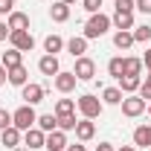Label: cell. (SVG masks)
I'll list each match as a JSON object with an SVG mask.
<instances>
[{
    "mask_svg": "<svg viewBox=\"0 0 151 151\" xmlns=\"http://www.w3.org/2000/svg\"><path fill=\"white\" fill-rule=\"evenodd\" d=\"M73 73H76V78H78V81H93V76H96V61H93V58H87V55L76 58Z\"/></svg>",
    "mask_w": 151,
    "mask_h": 151,
    "instance_id": "8992f818",
    "label": "cell"
},
{
    "mask_svg": "<svg viewBox=\"0 0 151 151\" xmlns=\"http://www.w3.org/2000/svg\"><path fill=\"white\" fill-rule=\"evenodd\" d=\"M9 35H12V29H9V23H6V20H0V41H6Z\"/></svg>",
    "mask_w": 151,
    "mask_h": 151,
    "instance_id": "8d00e7d4",
    "label": "cell"
},
{
    "mask_svg": "<svg viewBox=\"0 0 151 151\" xmlns=\"http://www.w3.org/2000/svg\"><path fill=\"white\" fill-rule=\"evenodd\" d=\"M111 23L116 29H134V12H113Z\"/></svg>",
    "mask_w": 151,
    "mask_h": 151,
    "instance_id": "7402d4cb",
    "label": "cell"
},
{
    "mask_svg": "<svg viewBox=\"0 0 151 151\" xmlns=\"http://www.w3.org/2000/svg\"><path fill=\"white\" fill-rule=\"evenodd\" d=\"M6 81H9V70H6V67H3V64H0V87H3V84H6Z\"/></svg>",
    "mask_w": 151,
    "mask_h": 151,
    "instance_id": "f35d334b",
    "label": "cell"
},
{
    "mask_svg": "<svg viewBox=\"0 0 151 151\" xmlns=\"http://www.w3.org/2000/svg\"><path fill=\"white\" fill-rule=\"evenodd\" d=\"M122 99H125V93L119 87H105L102 90V105H122Z\"/></svg>",
    "mask_w": 151,
    "mask_h": 151,
    "instance_id": "d4e9b609",
    "label": "cell"
},
{
    "mask_svg": "<svg viewBox=\"0 0 151 151\" xmlns=\"http://www.w3.org/2000/svg\"><path fill=\"white\" fill-rule=\"evenodd\" d=\"M111 26H113V23H111V18H108L105 12H96V15H90V18H87L84 32H81V35L87 38V41H96V38L108 35V29H111Z\"/></svg>",
    "mask_w": 151,
    "mask_h": 151,
    "instance_id": "6da1fadb",
    "label": "cell"
},
{
    "mask_svg": "<svg viewBox=\"0 0 151 151\" xmlns=\"http://www.w3.org/2000/svg\"><path fill=\"white\" fill-rule=\"evenodd\" d=\"M52 84H55V90H58V93H73V90H76V84H78V78H76V73H73V70H70V73H67V70H61L58 76H52Z\"/></svg>",
    "mask_w": 151,
    "mask_h": 151,
    "instance_id": "ba28073f",
    "label": "cell"
},
{
    "mask_svg": "<svg viewBox=\"0 0 151 151\" xmlns=\"http://www.w3.org/2000/svg\"><path fill=\"white\" fill-rule=\"evenodd\" d=\"M67 145H70V142H67V131H50L47 134V142H44V148L47 151H67Z\"/></svg>",
    "mask_w": 151,
    "mask_h": 151,
    "instance_id": "9c48e42d",
    "label": "cell"
},
{
    "mask_svg": "<svg viewBox=\"0 0 151 151\" xmlns=\"http://www.w3.org/2000/svg\"><path fill=\"white\" fill-rule=\"evenodd\" d=\"M12 12H15V0H0V15H6V18H9Z\"/></svg>",
    "mask_w": 151,
    "mask_h": 151,
    "instance_id": "e575fe53",
    "label": "cell"
},
{
    "mask_svg": "<svg viewBox=\"0 0 151 151\" xmlns=\"http://www.w3.org/2000/svg\"><path fill=\"white\" fill-rule=\"evenodd\" d=\"M29 81V70L20 64V67H15V70H9V84H15V87H23Z\"/></svg>",
    "mask_w": 151,
    "mask_h": 151,
    "instance_id": "cb8c5ba5",
    "label": "cell"
},
{
    "mask_svg": "<svg viewBox=\"0 0 151 151\" xmlns=\"http://www.w3.org/2000/svg\"><path fill=\"white\" fill-rule=\"evenodd\" d=\"M87 44H90V41H87L84 35H73L70 41H67V52H70L73 58H81L84 52H87Z\"/></svg>",
    "mask_w": 151,
    "mask_h": 151,
    "instance_id": "5bb4252c",
    "label": "cell"
},
{
    "mask_svg": "<svg viewBox=\"0 0 151 151\" xmlns=\"http://www.w3.org/2000/svg\"><path fill=\"white\" fill-rule=\"evenodd\" d=\"M134 41H139V44L151 41V26H148V23H142V26H134Z\"/></svg>",
    "mask_w": 151,
    "mask_h": 151,
    "instance_id": "f546056e",
    "label": "cell"
},
{
    "mask_svg": "<svg viewBox=\"0 0 151 151\" xmlns=\"http://www.w3.org/2000/svg\"><path fill=\"white\" fill-rule=\"evenodd\" d=\"M145 111H148V116H151V102H148V108H145Z\"/></svg>",
    "mask_w": 151,
    "mask_h": 151,
    "instance_id": "ee69618b",
    "label": "cell"
},
{
    "mask_svg": "<svg viewBox=\"0 0 151 151\" xmlns=\"http://www.w3.org/2000/svg\"><path fill=\"white\" fill-rule=\"evenodd\" d=\"M134 145L137 148H151V125L134 128Z\"/></svg>",
    "mask_w": 151,
    "mask_h": 151,
    "instance_id": "d6986e66",
    "label": "cell"
},
{
    "mask_svg": "<svg viewBox=\"0 0 151 151\" xmlns=\"http://www.w3.org/2000/svg\"><path fill=\"white\" fill-rule=\"evenodd\" d=\"M81 6H84V12H90V15L102 12V0H81Z\"/></svg>",
    "mask_w": 151,
    "mask_h": 151,
    "instance_id": "1f68e13d",
    "label": "cell"
},
{
    "mask_svg": "<svg viewBox=\"0 0 151 151\" xmlns=\"http://www.w3.org/2000/svg\"><path fill=\"white\" fill-rule=\"evenodd\" d=\"M134 3H137V9L142 15H151V0H134Z\"/></svg>",
    "mask_w": 151,
    "mask_h": 151,
    "instance_id": "d590c367",
    "label": "cell"
},
{
    "mask_svg": "<svg viewBox=\"0 0 151 151\" xmlns=\"http://www.w3.org/2000/svg\"><path fill=\"white\" fill-rule=\"evenodd\" d=\"M76 137H78V142H90L96 137V125H93V119H78L76 122Z\"/></svg>",
    "mask_w": 151,
    "mask_h": 151,
    "instance_id": "30bf717a",
    "label": "cell"
},
{
    "mask_svg": "<svg viewBox=\"0 0 151 151\" xmlns=\"http://www.w3.org/2000/svg\"><path fill=\"white\" fill-rule=\"evenodd\" d=\"M137 3L134 0H116V12H134Z\"/></svg>",
    "mask_w": 151,
    "mask_h": 151,
    "instance_id": "836d02e7",
    "label": "cell"
},
{
    "mask_svg": "<svg viewBox=\"0 0 151 151\" xmlns=\"http://www.w3.org/2000/svg\"><path fill=\"white\" fill-rule=\"evenodd\" d=\"M61 3H67V6H73V3H76V0H61Z\"/></svg>",
    "mask_w": 151,
    "mask_h": 151,
    "instance_id": "7bdbcfd3",
    "label": "cell"
},
{
    "mask_svg": "<svg viewBox=\"0 0 151 151\" xmlns=\"http://www.w3.org/2000/svg\"><path fill=\"white\" fill-rule=\"evenodd\" d=\"M64 113H76V99H58L55 102V116H64Z\"/></svg>",
    "mask_w": 151,
    "mask_h": 151,
    "instance_id": "4316f807",
    "label": "cell"
},
{
    "mask_svg": "<svg viewBox=\"0 0 151 151\" xmlns=\"http://www.w3.org/2000/svg\"><path fill=\"white\" fill-rule=\"evenodd\" d=\"M134 44H137V41H134V32H131V29H116V35H113V47H116V50L125 52V50H131Z\"/></svg>",
    "mask_w": 151,
    "mask_h": 151,
    "instance_id": "9a60e30c",
    "label": "cell"
},
{
    "mask_svg": "<svg viewBox=\"0 0 151 151\" xmlns=\"http://www.w3.org/2000/svg\"><path fill=\"white\" fill-rule=\"evenodd\" d=\"M44 142H47V134L41 131V128L23 131V145H29V148H44Z\"/></svg>",
    "mask_w": 151,
    "mask_h": 151,
    "instance_id": "4fadbf2b",
    "label": "cell"
},
{
    "mask_svg": "<svg viewBox=\"0 0 151 151\" xmlns=\"http://www.w3.org/2000/svg\"><path fill=\"white\" fill-rule=\"evenodd\" d=\"M122 64H125V58L116 55L108 61V76H113V78H122Z\"/></svg>",
    "mask_w": 151,
    "mask_h": 151,
    "instance_id": "f1b7e54d",
    "label": "cell"
},
{
    "mask_svg": "<svg viewBox=\"0 0 151 151\" xmlns=\"http://www.w3.org/2000/svg\"><path fill=\"white\" fill-rule=\"evenodd\" d=\"M76 108H78V113H81L84 119H96V116H102V111H105L102 99H96L93 93L78 96V99H76Z\"/></svg>",
    "mask_w": 151,
    "mask_h": 151,
    "instance_id": "7a4b0ae2",
    "label": "cell"
},
{
    "mask_svg": "<svg viewBox=\"0 0 151 151\" xmlns=\"http://www.w3.org/2000/svg\"><path fill=\"white\" fill-rule=\"evenodd\" d=\"M119 81V90L125 96H131V93H137L139 90V84H142V76H122V78H116Z\"/></svg>",
    "mask_w": 151,
    "mask_h": 151,
    "instance_id": "2e32d148",
    "label": "cell"
},
{
    "mask_svg": "<svg viewBox=\"0 0 151 151\" xmlns=\"http://www.w3.org/2000/svg\"><path fill=\"white\" fill-rule=\"evenodd\" d=\"M96 151H116V148H113L111 142H99V145H96Z\"/></svg>",
    "mask_w": 151,
    "mask_h": 151,
    "instance_id": "ab89813d",
    "label": "cell"
},
{
    "mask_svg": "<svg viewBox=\"0 0 151 151\" xmlns=\"http://www.w3.org/2000/svg\"><path fill=\"white\" fill-rule=\"evenodd\" d=\"M0 64H3L6 70H15V67H20V64H23V52L12 47V50H6V52H3V58H0Z\"/></svg>",
    "mask_w": 151,
    "mask_h": 151,
    "instance_id": "e0dca14e",
    "label": "cell"
},
{
    "mask_svg": "<svg viewBox=\"0 0 151 151\" xmlns=\"http://www.w3.org/2000/svg\"><path fill=\"white\" fill-rule=\"evenodd\" d=\"M35 128H41L44 134L55 131V128H58V119H55V113H41V116H38V122H35Z\"/></svg>",
    "mask_w": 151,
    "mask_h": 151,
    "instance_id": "484cf974",
    "label": "cell"
},
{
    "mask_svg": "<svg viewBox=\"0 0 151 151\" xmlns=\"http://www.w3.org/2000/svg\"><path fill=\"white\" fill-rule=\"evenodd\" d=\"M9 44H12L15 50H20V52H32V50H35V38H32L29 29H18V32H12V35H9Z\"/></svg>",
    "mask_w": 151,
    "mask_h": 151,
    "instance_id": "5b68a950",
    "label": "cell"
},
{
    "mask_svg": "<svg viewBox=\"0 0 151 151\" xmlns=\"http://www.w3.org/2000/svg\"><path fill=\"white\" fill-rule=\"evenodd\" d=\"M119 151H137V145H122Z\"/></svg>",
    "mask_w": 151,
    "mask_h": 151,
    "instance_id": "b9f144b4",
    "label": "cell"
},
{
    "mask_svg": "<svg viewBox=\"0 0 151 151\" xmlns=\"http://www.w3.org/2000/svg\"><path fill=\"white\" fill-rule=\"evenodd\" d=\"M38 70H41L44 76H50V78H52V76H58V73H61L58 55H41V58H38Z\"/></svg>",
    "mask_w": 151,
    "mask_h": 151,
    "instance_id": "7c38bea8",
    "label": "cell"
},
{
    "mask_svg": "<svg viewBox=\"0 0 151 151\" xmlns=\"http://www.w3.org/2000/svg\"><path fill=\"white\" fill-rule=\"evenodd\" d=\"M142 67L151 73V50H145V55H142Z\"/></svg>",
    "mask_w": 151,
    "mask_h": 151,
    "instance_id": "74e56055",
    "label": "cell"
},
{
    "mask_svg": "<svg viewBox=\"0 0 151 151\" xmlns=\"http://www.w3.org/2000/svg\"><path fill=\"white\" fill-rule=\"evenodd\" d=\"M64 47H67V41H64L61 35H47V38H44V50H47V55H55V52H61Z\"/></svg>",
    "mask_w": 151,
    "mask_h": 151,
    "instance_id": "44dd1931",
    "label": "cell"
},
{
    "mask_svg": "<svg viewBox=\"0 0 151 151\" xmlns=\"http://www.w3.org/2000/svg\"><path fill=\"white\" fill-rule=\"evenodd\" d=\"M145 108H148V102H145L139 93H131V96H125V99H122V113H125L128 119L142 116V113H145Z\"/></svg>",
    "mask_w": 151,
    "mask_h": 151,
    "instance_id": "277c9868",
    "label": "cell"
},
{
    "mask_svg": "<svg viewBox=\"0 0 151 151\" xmlns=\"http://www.w3.org/2000/svg\"><path fill=\"white\" fill-rule=\"evenodd\" d=\"M6 23H9L12 32H18V29H29V15H26V12H12V15L6 18Z\"/></svg>",
    "mask_w": 151,
    "mask_h": 151,
    "instance_id": "ffe728a7",
    "label": "cell"
},
{
    "mask_svg": "<svg viewBox=\"0 0 151 151\" xmlns=\"http://www.w3.org/2000/svg\"><path fill=\"white\" fill-rule=\"evenodd\" d=\"M58 119V131H76V113H64V116H55Z\"/></svg>",
    "mask_w": 151,
    "mask_h": 151,
    "instance_id": "83f0119b",
    "label": "cell"
},
{
    "mask_svg": "<svg viewBox=\"0 0 151 151\" xmlns=\"http://www.w3.org/2000/svg\"><path fill=\"white\" fill-rule=\"evenodd\" d=\"M35 122H38L35 105H20L18 111L12 113V125H15L18 131H29V128H35Z\"/></svg>",
    "mask_w": 151,
    "mask_h": 151,
    "instance_id": "3957f363",
    "label": "cell"
},
{
    "mask_svg": "<svg viewBox=\"0 0 151 151\" xmlns=\"http://www.w3.org/2000/svg\"><path fill=\"white\" fill-rule=\"evenodd\" d=\"M0 142H3L6 148H20V142H23V131H18L15 125H9L6 131H0Z\"/></svg>",
    "mask_w": 151,
    "mask_h": 151,
    "instance_id": "8fae6325",
    "label": "cell"
},
{
    "mask_svg": "<svg viewBox=\"0 0 151 151\" xmlns=\"http://www.w3.org/2000/svg\"><path fill=\"white\" fill-rule=\"evenodd\" d=\"M44 84H38V81H26L23 87H20V99H23V105H38V102H44Z\"/></svg>",
    "mask_w": 151,
    "mask_h": 151,
    "instance_id": "52a82bcc",
    "label": "cell"
},
{
    "mask_svg": "<svg viewBox=\"0 0 151 151\" xmlns=\"http://www.w3.org/2000/svg\"><path fill=\"white\" fill-rule=\"evenodd\" d=\"M12 125V113L6 111V108H0V131H6Z\"/></svg>",
    "mask_w": 151,
    "mask_h": 151,
    "instance_id": "d6a6232c",
    "label": "cell"
},
{
    "mask_svg": "<svg viewBox=\"0 0 151 151\" xmlns=\"http://www.w3.org/2000/svg\"><path fill=\"white\" fill-rule=\"evenodd\" d=\"M50 18L55 20V23H67V20H70V6L61 3V0H55V3L50 6Z\"/></svg>",
    "mask_w": 151,
    "mask_h": 151,
    "instance_id": "ac0fdd59",
    "label": "cell"
},
{
    "mask_svg": "<svg viewBox=\"0 0 151 151\" xmlns=\"http://www.w3.org/2000/svg\"><path fill=\"white\" fill-rule=\"evenodd\" d=\"M137 93L142 96V99H145V102H151V73L145 76V81H142V84H139V90H137Z\"/></svg>",
    "mask_w": 151,
    "mask_h": 151,
    "instance_id": "4dcf8cb0",
    "label": "cell"
},
{
    "mask_svg": "<svg viewBox=\"0 0 151 151\" xmlns=\"http://www.w3.org/2000/svg\"><path fill=\"white\" fill-rule=\"evenodd\" d=\"M67 151H87V148H84L81 142H76V145H67Z\"/></svg>",
    "mask_w": 151,
    "mask_h": 151,
    "instance_id": "60d3db41",
    "label": "cell"
},
{
    "mask_svg": "<svg viewBox=\"0 0 151 151\" xmlns=\"http://www.w3.org/2000/svg\"><path fill=\"white\" fill-rule=\"evenodd\" d=\"M122 76H142V58L128 55L125 64H122Z\"/></svg>",
    "mask_w": 151,
    "mask_h": 151,
    "instance_id": "603a6c76",
    "label": "cell"
}]
</instances>
